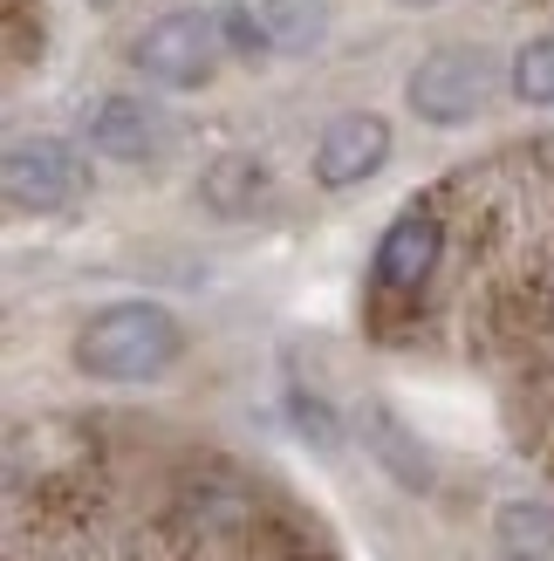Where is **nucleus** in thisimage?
Segmentation results:
<instances>
[{
	"label": "nucleus",
	"mask_w": 554,
	"mask_h": 561,
	"mask_svg": "<svg viewBox=\"0 0 554 561\" xmlns=\"http://www.w3.org/2000/svg\"><path fill=\"white\" fill-rule=\"evenodd\" d=\"M185 356V329L164 301H109L76 329V370L96 383H151Z\"/></svg>",
	"instance_id": "obj_1"
},
{
	"label": "nucleus",
	"mask_w": 554,
	"mask_h": 561,
	"mask_svg": "<svg viewBox=\"0 0 554 561\" xmlns=\"http://www.w3.org/2000/svg\"><path fill=\"white\" fill-rule=\"evenodd\" d=\"M219 55H227V27H219V14L178 8V14H158L145 35L130 42V69L145 82H158V90H199V82H212Z\"/></svg>",
	"instance_id": "obj_2"
},
{
	"label": "nucleus",
	"mask_w": 554,
	"mask_h": 561,
	"mask_svg": "<svg viewBox=\"0 0 554 561\" xmlns=\"http://www.w3.org/2000/svg\"><path fill=\"white\" fill-rule=\"evenodd\" d=\"M0 192L14 213H62L90 192V164L62 137H14L0 158Z\"/></svg>",
	"instance_id": "obj_3"
},
{
	"label": "nucleus",
	"mask_w": 554,
	"mask_h": 561,
	"mask_svg": "<svg viewBox=\"0 0 554 561\" xmlns=\"http://www.w3.org/2000/svg\"><path fill=\"white\" fill-rule=\"evenodd\" d=\"M486 82H493V62L480 48H431L425 62L411 69L404 103H411V117H425V124H465V117H480Z\"/></svg>",
	"instance_id": "obj_4"
},
{
	"label": "nucleus",
	"mask_w": 554,
	"mask_h": 561,
	"mask_svg": "<svg viewBox=\"0 0 554 561\" xmlns=\"http://www.w3.org/2000/svg\"><path fill=\"white\" fill-rule=\"evenodd\" d=\"M383 164H391V124L377 110H343L315 137V185L322 192H349V185L377 179Z\"/></svg>",
	"instance_id": "obj_5"
},
{
	"label": "nucleus",
	"mask_w": 554,
	"mask_h": 561,
	"mask_svg": "<svg viewBox=\"0 0 554 561\" xmlns=\"http://www.w3.org/2000/svg\"><path fill=\"white\" fill-rule=\"evenodd\" d=\"M438 247H446V227H438V213L431 206H404L391 227H383L377 240V288L383 295H418L431 267H438Z\"/></svg>",
	"instance_id": "obj_6"
},
{
	"label": "nucleus",
	"mask_w": 554,
	"mask_h": 561,
	"mask_svg": "<svg viewBox=\"0 0 554 561\" xmlns=\"http://www.w3.org/2000/svg\"><path fill=\"white\" fill-rule=\"evenodd\" d=\"M164 145H172V124H164V110H151L145 96H109V103H96V117H90V151L96 158L145 164Z\"/></svg>",
	"instance_id": "obj_7"
},
{
	"label": "nucleus",
	"mask_w": 554,
	"mask_h": 561,
	"mask_svg": "<svg viewBox=\"0 0 554 561\" xmlns=\"http://www.w3.org/2000/svg\"><path fill=\"white\" fill-rule=\"evenodd\" d=\"M254 27L267 55H309L328 35V0H254Z\"/></svg>",
	"instance_id": "obj_8"
},
{
	"label": "nucleus",
	"mask_w": 554,
	"mask_h": 561,
	"mask_svg": "<svg viewBox=\"0 0 554 561\" xmlns=\"http://www.w3.org/2000/svg\"><path fill=\"white\" fill-rule=\"evenodd\" d=\"M500 548L513 561H554V507H541V500H507L500 507Z\"/></svg>",
	"instance_id": "obj_9"
},
{
	"label": "nucleus",
	"mask_w": 554,
	"mask_h": 561,
	"mask_svg": "<svg viewBox=\"0 0 554 561\" xmlns=\"http://www.w3.org/2000/svg\"><path fill=\"white\" fill-rule=\"evenodd\" d=\"M199 192H206V206H212V213L240 219V213H254V206H261L267 172H261L254 158H219L212 172H206V185H199Z\"/></svg>",
	"instance_id": "obj_10"
},
{
	"label": "nucleus",
	"mask_w": 554,
	"mask_h": 561,
	"mask_svg": "<svg viewBox=\"0 0 554 561\" xmlns=\"http://www.w3.org/2000/svg\"><path fill=\"white\" fill-rule=\"evenodd\" d=\"M507 90H513L520 103H534V110L554 103V35H534V42H520V48H513V62H507Z\"/></svg>",
	"instance_id": "obj_11"
},
{
	"label": "nucleus",
	"mask_w": 554,
	"mask_h": 561,
	"mask_svg": "<svg viewBox=\"0 0 554 561\" xmlns=\"http://www.w3.org/2000/svg\"><path fill=\"white\" fill-rule=\"evenodd\" d=\"M370 445H377L383 459H391V472H397L404 486H431V466H425V453H411V445H404V432H397V417L383 411V404H370Z\"/></svg>",
	"instance_id": "obj_12"
},
{
	"label": "nucleus",
	"mask_w": 554,
	"mask_h": 561,
	"mask_svg": "<svg viewBox=\"0 0 554 561\" xmlns=\"http://www.w3.org/2000/svg\"><path fill=\"white\" fill-rule=\"evenodd\" d=\"M397 8H438V0H397Z\"/></svg>",
	"instance_id": "obj_13"
},
{
	"label": "nucleus",
	"mask_w": 554,
	"mask_h": 561,
	"mask_svg": "<svg viewBox=\"0 0 554 561\" xmlns=\"http://www.w3.org/2000/svg\"><path fill=\"white\" fill-rule=\"evenodd\" d=\"M96 8H109V0H96Z\"/></svg>",
	"instance_id": "obj_14"
}]
</instances>
